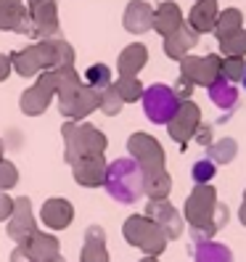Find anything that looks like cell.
Listing matches in <instances>:
<instances>
[{"instance_id": "9", "label": "cell", "mask_w": 246, "mask_h": 262, "mask_svg": "<svg viewBox=\"0 0 246 262\" xmlns=\"http://www.w3.org/2000/svg\"><path fill=\"white\" fill-rule=\"evenodd\" d=\"M198 125H202V109H198L193 101H183L180 109L175 112V117L167 122V130H170L172 141H177L183 148H186V143L193 138Z\"/></svg>"}, {"instance_id": "26", "label": "cell", "mask_w": 246, "mask_h": 262, "mask_svg": "<svg viewBox=\"0 0 246 262\" xmlns=\"http://www.w3.org/2000/svg\"><path fill=\"white\" fill-rule=\"evenodd\" d=\"M238 29H243V13L238 8H225V11L217 13V21H214L212 32H214V37H217V40H222L228 35L238 32Z\"/></svg>"}, {"instance_id": "7", "label": "cell", "mask_w": 246, "mask_h": 262, "mask_svg": "<svg viewBox=\"0 0 246 262\" xmlns=\"http://www.w3.org/2000/svg\"><path fill=\"white\" fill-rule=\"evenodd\" d=\"M127 148H130V159H135L141 164L143 175H153V172H162L164 169V151H162V143L153 135H148V133L130 135Z\"/></svg>"}, {"instance_id": "29", "label": "cell", "mask_w": 246, "mask_h": 262, "mask_svg": "<svg viewBox=\"0 0 246 262\" xmlns=\"http://www.w3.org/2000/svg\"><path fill=\"white\" fill-rule=\"evenodd\" d=\"M114 88H117V93L122 96L125 103L141 101V96H143V85H141L138 77H119V80L114 82Z\"/></svg>"}, {"instance_id": "6", "label": "cell", "mask_w": 246, "mask_h": 262, "mask_svg": "<svg viewBox=\"0 0 246 262\" xmlns=\"http://www.w3.org/2000/svg\"><path fill=\"white\" fill-rule=\"evenodd\" d=\"M141 101H143L146 117L153 122V125H167V122L175 117V112L180 109V103H183L172 93V88H167V85H151V88H146Z\"/></svg>"}, {"instance_id": "1", "label": "cell", "mask_w": 246, "mask_h": 262, "mask_svg": "<svg viewBox=\"0 0 246 262\" xmlns=\"http://www.w3.org/2000/svg\"><path fill=\"white\" fill-rule=\"evenodd\" d=\"M72 61H74V51L58 37H48L37 45H29L24 51L11 53V67L24 77L35 74L40 69L48 72L58 67H72Z\"/></svg>"}, {"instance_id": "2", "label": "cell", "mask_w": 246, "mask_h": 262, "mask_svg": "<svg viewBox=\"0 0 246 262\" xmlns=\"http://www.w3.org/2000/svg\"><path fill=\"white\" fill-rule=\"evenodd\" d=\"M103 188L119 204H135L143 196V169L135 159H114L106 164Z\"/></svg>"}, {"instance_id": "32", "label": "cell", "mask_w": 246, "mask_h": 262, "mask_svg": "<svg viewBox=\"0 0 246 262\" xmlns=\"http://www.w3.org/2000/svg\"><path fill=\"white\" fill-rule=\"evenodd\" d=\"M243 72H246V58H241V56H225L222 58L220 77H225V80H230L236 85L238 80H243Z\"/></svg>"}, {"instance_id": "3", "label": "cell", "mask_w": 246, "mask_h": 262, "mask_svg": "<svg viewBox=\"0 0 246 262\" xmlns=\"http://www.w3.org/2000/svg\"><path fill=\"white\" fill-rule=\"evenodd\" d=\"M56 93H58V109H61V114L72 117L74 122L87 117L93 109H98V103H101V93L93 90V88H87V85H82L74 69L66 72L64 82L58 85Z\"/></svg>"}, {"instance_id": "34", "label": "cell", "mask_w": 246, "mask_h": 262, "mask_svg": "<svg viewBox=\"0 0 246 262\" xmlns=\"http://www.w3.org/2000/svg\"><path fill=\"white\" fill-rule=\"evenodd\" d=\"M214 172H217V164H212L209 159H198L191 169V178H193L196 186H202V183H212Z\"/></svg>"}, {"instance_id": "4", "label": "cell", "mask_w": 246, "mask_h": 262, "mask_svg": "<svg viewBox=\"0 0 246 262\" xmlns=\"http://www.w3.org/2000/svg\"><path fill=\"white\" fill-rule=\"evenodd\" d=\"M64 141H66V162L74 164L80 157H103L106 151V135L93 125H80V122H66L64 125Z\"/></svg>"}, {"instance_id": "24", "label": "cell", "mask_w": 246, "mask_h": 262, "mask_svg": "<svg viewBox=\"0 0 246 262\" xmlns=\"http://www.w3.org/2000/svg\"><path fill=\"white\" fill-rule=\"evenodd\" d=\"M196 262H233V252L220 241H202L193 249Z\"/></svg>"}, {"instance_id": "27", "label": "cell", "mask_w": 246, "mask_h": 262, "mask_svg": "<svg viewBox=\"0 0 246 262\" xmlns=\"http://www.w3.org/2000/svg\"><path fill=\"white\" fill-rule=\"evenodd\" d=\"M48 103H51V93L40 85H35V88H29V90L21 93V112L29 114V117L42 114L45 109H48Z\"/></svg>"}, {"instance_id": "41", "label": "cell", "mask_w": 246, "mask_h": 262, "mask_svg": "<svg viewBox=\"0 0 246 262\" xmlns=\"http://www.w3.org/2000/svg\"><path fill=\"white\" fill-rule=\"evenodd\" d=\"M141 262H159V259H156V257H143Z\"/></svg>"}, {"instance_id": "31", "label": "cell", "mask_w": 246, "mask_h": 262, "mask_svg": "<svg viewBox=\"0 0 246 262\" xmlns=\"http://www.w3.org/2000/svg\"><path fill=\"white\" fill-rule=\"evenodd\" d=\"M220 53L222 56H246V29H238V32L228 35L220 40Z\"/></svg>"}, {"instance_id": "16", "label": "cell", "mask_w": 246, "mask_h": 262, "mask_svg": "<svg viewBox=\"0 0 246 262\" xmlns=\"http://www.w3.org/2000/svg\"><path fill=\"white\" fill-rule=\"evenodd\" d=\"M72 169H74V178L80 186H85V188L103 186V175H106L103 157H80L72 164Z\"/></svg>"}, {"instance_id": "11", "label": "cell", "mask_w": 246, "mask_h": 262, "mask_svg": "<svg viewBox=\"0 0 246 262\" xmlns=\"http://www.w3.org/2000/svg\"><path fill=\"white\" fill-rule=\"evenodd\" d=\"M146 217L162 228V233L167 236V241L180 238V233H183V217L177 214V209L167 202V199H162V202H151L146 207Z\"/></svg>"}, {"instance_id": "13", "label": "cell", "mask_w": 246, "mask_h": 262, "mask_svg": "<svg viewBox=\"0 0 246 262\" xmlns=\"http://www.w3.org/2000/svg\"><path fill=\"white\" fill-rule=\"evenodd\" d=\"M32 233H35V217H32V209H29V199H16L8 217V236L21 244Z\"/></svg>"}, {"instance_id": "30", "label": "cell", "mask_w": 246, "mask_h": 262, "mask_svg": "<svg viewBox=\"0 0 246 262\" xmlns=\"http://www.w3.org/2000/svg\"><path fill=\"white\" fill-rule=\"evenodd\" d=\"M85 85L101 93V90H106L111 85V69L106 64H93L87 69V74H85Z\"/></svg>"}, {"instance_id": "33", "label": "cell", "mask_w": 246, "mask_h": 262, "mask_svg": "<svg viewBox=\"0 0 246 262\" xmlns=\"http://www.w3.org/2000/svg\"><path fill=\"white\" fill-rule=\"evenodd\" d=\"M122 106H125V101H122V96L117 93L114 85H109L106 90H101V103H98V109H101L103 114L114 117V114H119Z\"/></svg>"}, {"instance_id": "36", "label": "cell", "mask_w": 246, "mask_h": 262, "mask_svg": "<svg viewBox=\"0 0 246 262\" xmlns=\"http://www.w3.org/2000/svg\"><path fill=\"white\" fill-rule=\"evenodd\" d=\"M193 82L191 80H186V77L180 74V80L175 82V88H172V93L177 96V101H191V96H193Z\"/></svg>"}, {"instance_id": "15", "label": "cell", "mask_w": 246, "mask_h": 262, "mask_svg": "<svg viewBox=\"0 0 246 262\" xmlns=\"http://www.w3.org/2000/svg\"><path fill=\"white\" fill-rule=\"evenodd\" d=\"M196 45H198V32L183 21V27H177L172 35L164 37V53H167V58L180 61L183 56H188V51H193Z\"/></svg>"}, {"instance_id": "39", "label": "cell", "mask_w": 246, "mask_h": 262, "mask_svg": "<svg viewBox=\"0 0 246 262\" xmlns=\"http://www.w3.org/2000/svg\"><path fill=\"white\" fill-rule=\"evenodd\" d=\"M8 72H11V58L0 53V82H3L6 77H8Z\"/></svg>"}, {"instance_id": "43", "label": "cell", "mask_w": 246, "mask_h": 262, "mask_svg": "<svg viewBox=\"0 0 246 262\" xmlns=\"http://www.w3.org/2000/svg\"><path fill=\"white\" fill-rule=\"evenodd\" d=\"M0 157H3V143H0Z\"/></svg>"}, {"instance_id": "5", "label": "cell", "mask_w": 246, "mask_h": 262, "mask_svg": "<svg viewBox=\"0 0 246 262\" xmlns=\"http://www.w3.org/2000/svg\"><path fill=\"white\" fill-rule=\"evenodd\" d=\"M125 238L127 244L143 249L146 257H159L164 249H167V236L162 233V228L156 223H151L146 214H132L125 223Z\"/></svg>"}, {"instance_id": "12", "label": "cell", "mask_w": 246, "mask_h": 262, "mask_svg": "<svg viewBox=\"0 0 246 262\" xmlns=\"http://www.w3.org/2000/svg\"><path fill=\"white\" fill-rule=\"evenodd\" d=\"M27 11L35 21L37 37H56L58 35V16H56V0H27Z\"/></svg>"}, {"instance_id": "20", "label": "cell", "mask_w": 246, "mask_h": 262, "mask_svg": "<svg viewBox=\"0 0 246 262\" xmlns=\"http://www.w3.org/2000/svg\"><path fill=\"white\" fill-rule=\"evenodd\" d=\"M177 27H183V11L177 3H172V0H164V3L153 11V29L167 37V35H172Z\"/></svg>"}, {"instance_id": "17", "label": "cell", "mask_w": 246, "mask_h": 262, "mask_svg": "<svg viewBox=\"0 0 246 262\" xmlns=\"http://www.w3.org/2000/svg\"><path fill=\"white\" fill-rule=\"evenodd\" d=\"M127 32L132 35H143L148 29H153V8L146 3V0H132L125 8V19H122Z\"/></svg>"}, {"instance_id": "21", "label": "cell", "mask_w": 246, "mask_h": 262, "mask_svg": "<svg viewBox=\"0 0 246 262\" xmlns=\"http://www.w3.org/2000/svg\"><path fill=\"white\" fill-rule=\"evenodd\" d=\"M146 61H148V51H146V45H141V42L127 45V48L119 53V61H117L119 77H138V72H141V69L146 67Z\"/></svg>"}, {"instance_id": "38", "label": "cell", "mask_w": 246, "mask_h": 262, "mask_svg": "<svg viewBox=\"0 0 246 262\" xmlns=\"http://www.w3.org/2000/svg\"><path fill=\"white\" fill-rule=\"evenodd\" d=\"M11 209H13V202L11 199L0 191V220H6V217H11Z\"/></svg>"}, {"instance_id": "40", "label": "cell", "mask_w": 246, "mask_h": 262, "mask_svg": "<svg viewBox=\"0 0 246 262\" xmlns=\"http://www.w3.org/2000/svg\"><path fill=\"white\" fill-rule=\"evenodd\" d=\"M238 220H241V225H246V202H243L241 209H238Z\"/></svg>"}, {"instance_id": "37", "label": "cell", "mask_w": 246, "mask_h": 262, "mask_svg": "<svg viewBox=\"0 0 246 262\" xmlns=\"http://www.w3.org/2000/svg\"><path fill=\"white\" fill-rule=\"evenodd\" d=\"M212 135H214V130H212V125H207V122H202V125L196 127V133H193L198 146H209L212 143Z\"/></svg>"}, {"instance_id": "10", "label": "cell", "mask_w": 246, "mask_h": 262, "mask_svg": "<svg viewBox=\"0 0 246 262\" xmlns=\"http://www.w3.org/2000/svg\"><path fill=\"white\" fill-rule=\"evenodd\" d=\"M0 29H13L19 35L37 37L35 21L21 0H0Z\"/></svg>"}, {"instance_id": "25", "label": "cell", "mask_w": 246, "mask_h": 262, "mask_svg": "<svg viewBox=\"0 0 246 262\" xmlns=\"http://www.w3.org/2000/svg\"><path fill=\"white\" fill-rule=\"evenodd\" d=\"M170 191H172V178L167 175V169L153 175H143V193H148L151 202H162V199L170 196Z\"/></svg>"}, {"instance_id": "14", "label": "cell", "mask_w": 246, "mask_h": 262, "mask_svg": "<svg viewBox=\"0 0 246 262\" xmlns=\"http://www.w3.org/2000/svg\"><path fill=\"white\" fill-rule=\"evenodd\" d=\"M19 249L24 252V257L29 262H51V259L58 257V241L53 236H48V233H37L35 230L29 238L21 241Z\"/></svg>"}, {"instance_id": "44", "label": "cell", "mask_w": 246, "mask_h": 262, "mask_svg": "<svg viewBox=\"0 0 246 262\" xmlns=\"http://www.w3.org/2000/svg\"><path fill=\"white\" fill-rule=\"evenodd\" d=\"M243 202H246V188H243Z\"/></svg>"}, {"instance_id": "35", "label": "cell", "mask_w": 246, "mask_h": 262, "mask_svg": "<svg viewBox=\"0 0 246 262\" xmlns=\"http://www.w3.org/2000/svg\"><path fill=\"white\" fill-rule=\"evenodd\" d=\"M16 180H19L16 167H13L11 162H3V159H0V191L13 188V186H16Z\"/></svg>"}, {"instance_id": "22", "label": "cell", "mask_w": 246, "mask_h": 262, "mask_svg": "<svg viewBox=\"0 0 246 262\" xmlns=\"http://www.w3.org/2000/svg\"><path fill=\"white\" fill-rule=\"evenodd\" d=\"M82 262H109L106 252V233L101 225H90L85 233V246H82Z\"/></svg>"}, {"instance_id": "8", "label": "cell", "mask_w": 246, "mask_h": 262, "mask_svg": "<svg viewBox=\"0 0 246 262\" xmlns=\"http://www.w3.org/2000/svg\"><path fill=\"white\" fill-rule=\"evenodd\" d=\"M220 67H222V58L217 53L183 56L180 58V74L186 77V80H191L193 85H204V88H209L220 77Z\"/></svg>"}, {"instance_id": "19", "label": "cell", "mask_w": 246, "mask_h": 262, "mask_svg": "<svg viewBox=\"0 0 246 262\" xmlns=\"http://www.w3.org/2000/svg\"><path fill=\"white\" fill-rule=\"evenodd\" d=\"M74 217V207L66 202V199H48L42 204V223L53 228V230H61L66 228Z\"/></svg>"}, {"instance_id": "28", "label": "cell", "mask_w": 246, "mask_h": 262, "mask_svg": "<svg viewBox=\"0 0 246 262\" xmlns=\"http://www.w3.org/2000/svg\"><path fill=\"white\" fill-rule=\"evenodd\" d=\"M236 154H238V143L233 138H222V141L207 146V159L212 164H230L236 159Z\"/></svg>"}, {"instance_id": "23", "label": "cell", "mask_w": 246, "mask_h": 262, "mask_svg": "<svg viewBox=\"0 0 246 262\" xmlns=\"http://www.w3.org/2000/svg\"><path fill=\"white\" fill-rule=\"evenodd\" d=\"M207 90H209L212 103L220 106L222 112H233V109H236V103H238V88L230 82V80H225V77H217V80H214Z\"/></svg>"}, {"instance_id": "42", "label": "cell", "mask_w": 246, "mask_h": 262, "mask_svg": "<svg viewBox=\"0 0 246 262\" xmlns=\"http://www.w3.org/2000/svg\"><path fill=\"white\" fill-rule=\"evenodd\" d=\"M241 82H243V88H246V72H243V80H241Z\"/></svg>"}, {"instance_id": "18", "label": "cell", "mask_w": 246, "mask_h": 262, "mask_svg": "<svg viewBox=\"0 0 246 262\" xmlns=\"http://www.w3.org/2000/svg\"><path fill=\"white\" fill-rule=\"evenodd\" d=\"M217 0H196V6L188 13V27L196 29L198 35H207L214 29V21H217Z\"/></svg>"}]
</instances>
